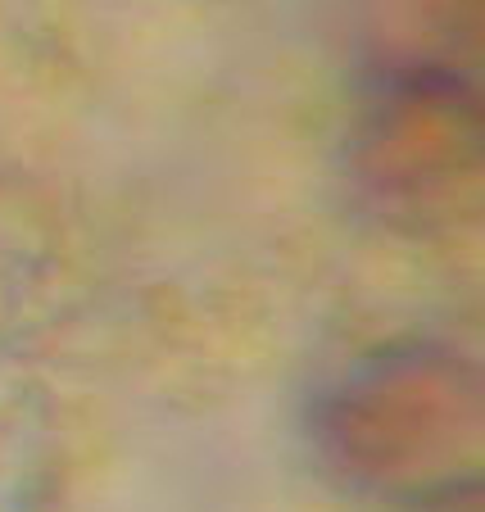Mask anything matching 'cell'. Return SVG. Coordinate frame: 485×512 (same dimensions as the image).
I'll list each match as a JSON object with an SVG mask.
<instances>
[{"label": "cell", "mask_w": 485, "mask_h": 512, "mask_svg": "<svg viewBox=\"0 0 485 512\" xmlns=\"http://www.w3.org/2000/svg\"><path fill=\"white\" fill-rule=\"evenodd\" d=\"M318 449L354 490L449 508L481 490V372L445 345H390L322 395Z\"/></svg>", "instance_id": "obj_1"}, {"label": "cell", "mask_w": 485, "mask_h": 512, "mask_svg": "<svg viewBox=\"0 0 485 512\" xmlns=\"http://www.w3.org/2000/svg\"><path fill=\"white\" fill-rule=\"evenodd\" d=\"M359 177L390 213L436 223L458 209L481 168V100L476 78L395 73L368 78L359 123Z\"/></svg>", "instance_id": "obj_2"}]
</instances>
